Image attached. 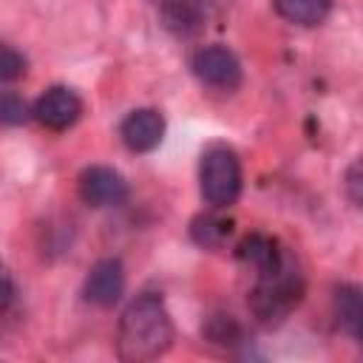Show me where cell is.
Listing matches in <instances>:
<instances>
[{
	"label": "cell",
	"mask_w": 363,
	"mask_h": 363,
	"mask_svg": "<svg viewBox=\"0 0 363 363\" xmlns=\"http://www.w3.org/2000/svg\"><path fill=\"white\" fill-rule=\"evenodd\" d=\"M125 292V267L119 258H99L82 284V295L88 303L99 309H111Z\"/></svg>",
	"instance_id": "cell-7"
},
{
	"label": "cell",
	"mask_w": 363,
	"mask_h": 363,
	"mask_svg": "<svg viewBox=\"0 0 363 363\" xmlns=\"http://www.w3.org/2000/svg\"><path fill=\"white\" fill-rule=\"evenodd\" d=\"M11 292H14V286H11V275H9V267L0 261V312L9 306V301H11Z\"/></svg>",
	"instance_id": "cell-17"
},
{
	"label": "cell",
	"mask_w": 363,
	"mask_h": 363,
	"mask_svg": "<svg viewBox=\"0 0 363 363\" xmlns=\"http://www.w3.org/2000/svg\"><path fill=\"white\" fill-rule=\"evenodd\" d=\"M303 289H306V281H303L301 264L281 244L278 255L267 267L255 269V284L250 289V309L258 323L275 326L301 303Z\"/></svg>",
	"instance_id": "cell-2"
},
{
	"label": "cell",
	"mask_w": 363,
	"mask_h": 363,
	"mask_svg": "<svg viewBox=\"0 0 363 363\" xmlns=\"http://www.w3.org/2000/svg\"><path fill=\"white\" fill-rule=\"evenodd\" d=\"M23 74H26V57L9 43H0V82H14Z\"/></svg>",
	"instance_id": "cell-14"
},
{
	"label": "cell",
	"mask_w": 363,
	"mask_h": 363,
	"mask_svg": "<svg viewBox=\"0 0 363 363\" xmlns=\"http://www.w3.org/2000/svg\"><path fill=\"white\" fill-rule=\"evenodd\" d=\"M332 306H335V318H337V326L360 340V326H363V301H360V289L354 284H343L335 289V298H332Z\"/></svg>",
	"instance_id": "cell-9"
},
{
	"label": "cell",
	"mask_w": 363,
	"mask_h": 363,
	"mask_svg": "<svg viewBox=\"0 0 363 363\" xmlns=\"http://www.w3.org/2000/svg\"><path fill=\"white\" fill-rule=\"evenodd\" d=\"M79 196L91 207H116L128 199V182L113 167L91 164L79 173Z\"/></svg>",
	"instance_id": "cell-5"
},
{
	"label": "cell",
	"mask_w": 363,
	"mask_h": 363,
	"mask_svg": "<svg viewBox=\"0 0 363 363\" xmlns=\"http://www.w3.org/2000/svg\"><path fill=\"white\" fill-rule=\"evenodd\" d=\"M31 116L48 130H68L82 116V99L71 88L54 85L34 102Z\"/></svg>",
	"instance_id": "cell-6"
},
{
	"label": "cell",
	"mask_w": 363,
	"mask_h": 363,
	"mask_svg": "<svg viewBox=\"0 0 363 363\" xmlns=\"http://www.w3.org/2000/svg\"><path fill=\"white\" fill-rule=\"evenodd\" d=\"M346 190H349L352 204L357 207V204H360V164H357V162H354V164L349 167V173H346Z\"/></svg>",
	"instance_id": "cell-16"
},
{
	"label": "cell",
	"mask_w": 363,
	"mask_h": 363,
	"mask_svg": "<svg viewBox=\"0 0 363 363\" xmlns=\"http://www.w3.org/2000/svg\"><path fill=\"white\" fill-rule=\"evenodd\" d=\"M173 343V320L164 301L153 292L136 295L116 329V352L125 363H147L162 357Z\"/></svg>",
	"instance_id": "cell-1"
},
{
	"label": "cell",
	"mask_w": 363,
	"mask_h": 363,
	"mask_svg": "<svg viewBox=\"0 0 363 363\" xmlns=\"http://www.w3.org/2000/svg\"><path fill=\"white\" fill-rule=\"evenodd\" d=\"M241 159L233 147L227 145H210L201 153L199 164V187L201 199L210 210H227L238 201L241 196Z\"/></svg>",
	"instance_id": "cell-3"
},
{
	"label": "cell",
	"mask_w": 363,
	"mask_h": 363,
	"mask_svg": "<svg viewBox=\"0 0 363 363\" xmlns=\"http://www.w3.org/2000/svg\"><path fill=\"white\" fill-rule=\"evenodd\" d=\"M28 116H31V111L23 96H17L11 91H0V128L23 125Z\"/></svg>",
	"instance_id": "cell-13"
},
{
	"label": "cell",
	"mask_w": 363,
	"mask_h": 363,
	"mask_svg": "<svg viewBox=\"0 0 363 363\" xmlns=\"http://www.w3.org/2000/svg\"><path fill=\"white\" fill-rule=\"evenodd\" d=\"M272 9L286 23L312 28V26H320L329 17L332 0H272Z\"/></svg>",
	"instance_id": "cell-10"
},
{
	"label": "cell",
	"mask_w": 363,
	"mask_h": 363,
	"mask_svg": "<svg viewBox=\"0 0 363 363\" xmlns=\"http://www.w3.org/2000/svg\"><path fill=\"white\" fill-rule=\"evenodd\" d=\"M119 136H122V142H125L128 150L147 153V150H153L162 142V136H164V119L153 108H136V111H130L122 119Z\"/></svg>",
	"instance_id": "cell-8"
},
{
	"label": "cell",
	"mask_w": 363,
	"mask_h": 363,
	"mask_svg": "<svg viewBox=\"0 0 363 363\" xmlns=\"http://www.w3.org/2000/svg\"><path fill=\"white\" fill-rule=\"evenodd\" d=\"M241 332H238V326H235V320L227 315H218V318H213L210 320V326H207V337L210 340H216V343H230V340H235Z\"/></svg>",
	"instance_id": "cell-15"
},
{
	"label": "cell",
	"mask_w": 363,
	"mask_h": 363,
	"mask_svg": "<svg viewBox=\"0 0 363 363\" xmlns=\"http://www.w3.org/2000/svg\"><path fill=\"white\" fill-rule=\"evenodd\" d=\"M278 250H281V241H275L272 235H264V233H250L241 244H238V250H235V255H238V261H244L247 267H252V269H261V267H267L275 255H278Z\"/></svg>",
	"instance_id": "cell-12"
},
{
	"label": "cell",
	"mask_w": 363,
	"mask_h": 363,
	"mask_svg": "<svg viewBox=\"0 0 363 363\" xmlns=\"http://www.w3.org/2000/svg\"><path fill=\"white\" fill-rule=\"evenodd\" d=\"M190 68L196 79L213 91H235L241 85V62L227 45H204L193 54Z\"/></svg>",
	"instance_id": "cell-4"
},
{
	"label": "cell",
	"mask_w": 363,
	"mask_h": 363,
	"mask_svg": "<svg viewBox=\"0 0 363 363\" xmlns=\"http://www.w3.org/2000/svg\"><path fill=\"white\" fill-rule=\"evenodd\" d=\"M230 233H233V224L224 221V218H218L216 213H201V216H196L193 224H190L193 241H196L199 247H204V250H218V247H224V241L230 238Z\"/></svg>",
	"instance_id": "cell-11"
}]
</instances>
